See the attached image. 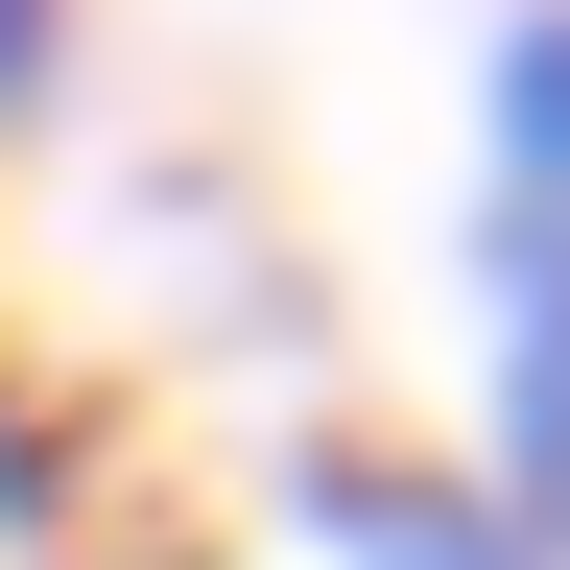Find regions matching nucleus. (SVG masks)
I'll use <instances>...</instances> for the list:
<instances>
[{
    "instance_id": "obj_1",
    "label": "nucleus",
    "mask_w": 570,
    "mask_h": 570,
    "mask_svg": "<svg viewBox=\"0 0 570 570\" xmlns=\"http://www.w3.org/2000/svg\"><path fill=\"white\" fill-rule=\"evenodd\" d=\"M499 547L570 570V0L499 24Z\"/></svg>"
},
{
    "instance_id": "obj_2",
    "label": "nucleus",
    "mask_w": 570,
    "mask_h": 570,
    "mask_svg": "<svg viewBox=\"0 0 570 570\" xmlns=\"http://www.w3.org/2000/svg\"><path fill=\"white\" fill-rule=\"evenodd\" d=\"M309 547L333 570H523L475 475H404V452H309Z\"/></svg>"
},
{
    "instance_id": "obj_3",
    "label": "nucleus",
    "mask_w": 570,
    "mask_h": 570,
    "mask_svg": "<svg viewBox=\"0 0 570 570\" xmlns=\"http://www.w3.org/2000/svg\"><path fill=\"white\" fill-rule=\"evenodd\" d=\"M48 24H71V0H0V119L48 96Z\"/></svg>"
}]
</instances>
